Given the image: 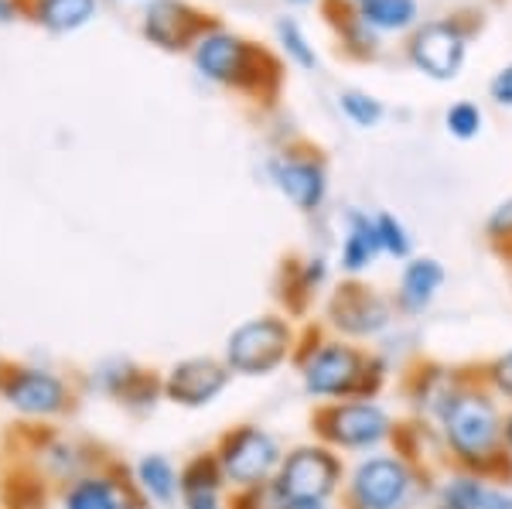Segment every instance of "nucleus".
<instances>
[{
    "label": "nucleus",
    "mask_w": 512,
    "mask_h": 509,
    "mask_svg": "<svg viewBox=\"0 0 512 509\" xmlns=\"http://www.w3.org/2000/svg\"><path fill=\"white\" fill-rule=\"evenodd\" d=\"M294 369L304 397L315 407L359 397L379 400L393 380V363L383 352L338 339L325 325L301 332V349H297Z\"/></svg>",
    "instance_id": "f257e3e1"
},
{
    "label": "nucleus",
    "mask_w": 512,
    "mask_h": 509,
    "mask_svg": "<svg viewBox=\"0 0 512 509\" xmlns=\"http://www.w3.org/2000/svg\"><path fill=\"white\" fill-rule=\"evenodd\" d=\"M502 421H506V407L475 376L458 393V400L444 410L441 421L434 424L437 445H441L448 469L512 482V465L506 458V448H502Z\"/></svg>",
    "instance_id": "f03ea898"
},
{
    "label": "nucleus",
    "mask_w": 512,
    "mask_h": 509,
    "mask_svg": "<svg viewBox=\"0 0 512 509\" xmlns=\"http://www.w3.org/2000/svg\"><path fill=\"white\" fill-rule=\"evenodd\" d=\"M431 465L403 448H383L352 458L342 486V509H417L431 503Z\"/></svg>",
    "instance_id": "7ed1b4c3"
},
{
    "label": "nucleus",
    "mask_w": 512,
    "mask_h": 509,
    "mask_svg": "<svg viewBox=\"0 0 512 509\" xmlns=\"http://www.w3.org/2000/svg\"><path fill=\"white\" fill-rule=\"evenodd\" d=\"M400 417L379 400H338L311 410V438L338 451L342 458H362L393 448L400 441Z\"/></svg>",
    "instance_id": "20e7f679"
},
{
    "label": "nucleus",
    "mask_w": 512,
    "mask_h": 509,
    "mask_svg": "<svg viewBox=\"0 0 512 509\" xmlns=\"http://www.w3.org/2000/svg\"><path fill=\"white\" fill-rule=\"evenodd\" d=\"M301 332L304 328H297V318L284 311H263V315L239 322L226 335L222 363L233 369V376H246V380L274 376L297 359Z\"/></svg>",
    "instance_id": "39448f33"
},
{
    "label": "nucleus",
    "mask_w": 512,
    "mask_h": 509,
    "mask_svg": "<svg viewBox=\"0 0 512 509\" xmlns=\"http://www.w3.org/2000/svg\"><path fill=\"white\" fill-rule=\"evenodd\" d=\"M396 322H400V311L390 294L366 284L362 277H345L342 284H335L325 301V318H321V325L338 339L369 349L393 335Z\"/></svg>",
    "instance_id": "423d86ee"
},
{
    "label": "nucleus",
    "mask_w": 512,
    "mask_h": 509,
    "mask_svg": "<svg viewBox=\"0 0 512 509\" xmlns=\"http://www.w3.org/2000/svg\"><path fill=\"white\" fill-rule=\"evenodd\" d=\"M222 475L233 492H260L270 489L280 472L287 448L270 428L260 424H239L229 428L212 448Z\"/></svg>",
    "instance_id": "0eeeda50"
},
{
    "label": "nucleus",
    "mask_w": 512,
    "mask_h": 509,
    "mask_svg": "<svg viewBox=\"0 0 512 509\" xmlns=\"http://www.w3.org/2000/svg\"><path fill=\"white\" fill-rule=\"evenodd\" d=\"M345 472H349V462L338 451L321 445L318 438H311L287 448L270 492L277 499H338Z\"/></svg>",
    "instance_id": "6e6552de"
},
{
    "label": "nucleus",
    "mask_w": 512,
    "mask_h": 509,
    "mask_svg": "<svg viewBox=\"0 0 512 509\" xmlns=\"http://www.w3.org/2000/svg\"><path fill=\"white\" fill-rule=\"evenodd\" d=\"M475 376H478L475 369L448 366V363H437V359H420V363H414L410 373L403 376V393H407V404L414 410V421L434 431L441 414L458 400V393Z\"/></svg>",
    "instance_id": "1a4fd4ad"
},
{
    "label": "nucleus",
    "mask_w": 512,
    "mask_h": 509,
    "mask_svg": "<svg viewBox=\"0 0 512 509\" xmlns=\"http://www.w3.org/2000/svg\"><path fill=\"white\" fill-rule=\"evenodd\" d=\"M468 35H472V28H465L458 18L427 21L424 28L414 31L407 55L424 76H431L437 82H451L458 79L461 65H465Z\"/></svg>",
    "instance_id": "9d476101"
},
{
    "label": "nucleus",
    "mask_w": 512,
    "mask_h": 509,
    "mask_svg": "<svg viewBox=\"0 0 512 509\" xmlns=\"http://www.w3.org/2000/svg\"><path fill=\"white\" fill-rule=\"evenodd\" d=\"M277 192L304 216H315L328 202V164L318 151H284L267 164Z\"/></svg>",
    "instance_id": "9b49d317"
},
{
    "label": "nucleus",
    "mask_w": 512,
    "mask_h": 509,
    "mask_svg": "<svg viewBox=\"0 0 512 509\" xmlns=\"http://www.w3.org/2000/svg\"><path fill=\"white\" fill-rule=\"evenodd\" d=\"M233 383V369L222 363V356H188L178 359L168 373L161 376L164 400L185 410L212 407Z\"/></svg>",
    "instance_id": "f8f14e48"
},
{
    "label": "nucleus",
    "mask_w": 512,
    "mask_h": 509,
    "mask_svg": "<svg viewBox=\"0 0 512 509\" xmlns=\"http://www.w3.org/2000/svg\"><path fill=\"white\" fill-rule=\"evenodd\" d=\"M444 281H448V270H444L441 260L427 257V253H414L400 267V277H396V287L390 294L400 318H410V322L424 318L434 308V301L441 298Z\"/></svg>",
    "instance_id": "ddd939ff"
},
{
    "label": "nucleus",
    "mask_w": 512,
    "mask_h": 509,
    "mask_svg": "<svg viewBox=\"0 0 512 509\" xmlns=\"http://www.w3.org/2000/svg\"><path fill=\"white\" fill-rule=\"evenodd\" d=\"M4 397L28 417H59L69 410L72 397L62 376L48 369H14L4 380Z\"/></svg>",
    "instance_id": "4468645a"
},
{
    "label": "nucleus",
    "mask_w": 512,
    "mask_h": 509,
    "mask_svg": "<svg viewBox=\"0 0 512 509\" xmlns=\"http://www.w3.org/2000/svg\"><path fill=\"white\" fill-rule=\"evenodd\" d=\"M263 59L256 55L243 38L229 35V31H212L195 45V62L198 69L216 82H236V86H256L253 62Z\"/></svg>",
    "instance_id": "2eb2a0df"
},
{
    "label": "nucleus",
    "mask_w": 512,
    "mask_h": 509,
    "mask_svg": "<svg viewBox=\"0 0 512 509\" xmlns=\"http://www.w3.org/2000/svg\"><path fill=\"white\" fill-rule=\"evenodd\" d=\"M93 380L103 393H110L113 400H120L127 410L134 414H147V410L158 407V400H164V387L154 373L134 366L130 359H103L93 369Z\"/></svg>",
    "instance_id": "dca6fc26"
},
{
    "label": "nucleus",
    "mask_w": 512,
    "mask_h": 509,
    "mask_svg": "<svg viewBox=\"0 0 512 509\" xmlns=\"http://www.w3.org/2000/svg\"><path fill=\"white\" fill-rule=\"evenodd\" d=\"M65 509H144V496L137 492L134 479L113 472L96 469L79 475L65 489Z\"/></svg>",
    "instance_id": "f3484780"
},
{
    "label": "nucleus",
    "mask_w": 512,
    "mask_h": 509,
    "mask_svg": "<svg viewBox=\"0 0 512 509\" xmlns=\"http://www.w3.org/2000/svg\"><path fill=\"white\" fill-rule=\"evenodd\" d=\"M328 284H332V264H328V257L311 253V257L301 260H287L284 270H280V305H284V315L291 318L308 315V308L315 305V298Z\"/></svg>",
    "instance_id": "a211bd4d"
},
{
    "label": "nucleus",
    "mask_w": 512,
    "mask_h": 509,
    "mask_svg": "<svg viewBox=\"0 0 512 509\" xmlns=\"http://www.w3.org/2000/svg\"><path fill=\"white\" fill-rule=\"evenodd\" d=\"M229 492L233 489L212 451H202L181 465V509H233Z\"/></svg>",
    "instance_id": "6ab92c4d"
},
{
    "label": "nucleus",
    "mask_w": 512,
    "mask_h": 509,
    "mask_svg": "<svg viewBox=\"0 0 512 509\" xmlns=\"http://www.w3.org/2000/svg\"><path fill=\"white\" fill-rule=\"evenodd\" d=\"M383 257L376 233V212L349 209L342 219V243H338V270L345 277H362Z\"/></svg>",
    "instance_id": "aec40b11"
},
{
    "label": "nucleus",
    "mask_w": 512,
    "mask_h": 509,
    "mask_svg": "<svg viewBox=\"0 0 512 509\" xmlns=\"http://www.w3.org/2000/svg\"><path fill=\"white\" fill-rule=\"evenodd\" d=\"M434 492L461 509H512V486L502 479H485L475 472L448 469L434 482Z\"/></svg>",
    "instance_id": "412c9836"
},
{
    "label": "nucleus",
    "mask_w": 512,
    "mask_h": 509,
    "mask_svg": "<svg viewBox=\"0 0 512 509\" xmlns=\"http://www.w3.org/2000/svg\"><path fill=\"white\" fill-rule=\"evenodd\" d=\"M137 492L144 496V503L154 506H171L181 496V469L171 462L168 455H144L130 472Z\"/></svg>",
    "instance_id": "4be33fe9"
},
{
    "label": "nucleus",
    "mask_w": 512,
    "mask_h": 509,
    "mask_svg": "<svg viewBox=\"0 0 512 509\" xmlns=\"http://www.w3.org/2000/svg\"><path fill=\"white\" fill-rule=\"evenodd\" d=\"M198 28V14L188 11L178 0H158V4L147 11L144 31L151 41H158L161 48H181Z\"/></svg>",
    "instance_id": "5701e85b"
},
{
    "label": "nucleus",
    "mask_w": 512,
    "mask_h": 509,
    "mask_svg": "<svg viewBox=\"0 0 512 509\" xmlns=\"http://www.w3.org/2000/svg\"><path fill=\"white\" fill-rule=\"evenodd\" d=\"M359 14L376 31H403L417 21V0H366Z\"/></svg>",
    "instance_id": "b1692460"
},
{
    "label": "nucleus",
    "mask_w": 512,
    "mask_h": 509,
    "mask_svg": "<svg viewBox=\"0 0 512 509\" xmlns=\"http://www.w3.org/2000/svg\"><path fill=\"white\" fill-rule=\"evenodd\" d=\"M376 233H379V246H383V257L400 260V264H407L414 257V233H410L400 216L376 212Z\"/></svg>",
    "instance_id": "393cba45"
},
{
    "label": "nucleus",
    "mask_w": 512,
    "mask_h": 509,
    "mask_svg": "<svg viewBox=\"0 0 512 509\" xmlns=\"http://www.w3.org/2000/svg\"><path fill=\"white\" fill-rule=\"evenodd\" d=\"M478 369V380L492 390V397L499 400L502 407H512V349L495 352L492 359H485Z\"/></svg>",
    "instance_id": "a878e982"
},
{
    "label": "nucleus",
    "mask_w": 512,
    "mask_h": 509,
    "mask_svg": "<svg viewBox=\"0 0 512 509\" xmlns=\"http://www.w3.org/2000/svg\"><path fill=\"white\" fill-rule=\"evenodd\" d=\"M93 11H96V0H41V18L59 31L86 24L93 18Z\"/></svg>",
    "instance_id": "bb28decb"
},
{
    "label": "nucleus",
    "mask_w": 512,
    "mask_h": 509,
    "mask_svg": "<svg viewBox=\"0 0 512 509\" xmlns=\"http://www.w3.org/2000/svg\"><path fill=\"white\" fill-rule=\"evenodd\" d=\"M338 106H342L345 120L355 123V127H362V130H373L386 113L383 103H379L376 96L362 93V89H345V93L338 96Z\"/></svg>",
    "instance_id": "cd10ccee"
},
{
    "label": "nucleus",
    "mask_w": 512,
    "mask_h": 509,
    "mask_svg": "<svg viewBox=\"0 0 512 509\" xmlns=\"http://www.w3.org/2000/svg\"><path fill=\"white\" fill-rule=\"evenodd\" d=\"M485 240H489L495 253L512 260V195L489 212V219H485Z\"/></svg>",
    "instance_id": "c85d7f7f"
},
{
    "label": "nucleus",
    "mask_w": 512,
    "mask_h": 509,
    "mask_svg": "<svg viewBox=\"0 0 512 509\" xmlns=\"http://www.w3.org/2000/svg\"><path fill=\"white\" fill-rule=\"evenodd\" d=\"M277 38H280V45H284V52L291 55V59L301 65V69H318L315 48L308 45V38H304V31L297 28V21L280 18L277 21Z\"/></svg>",
    "instance_id": "c756f323"
},
{
    "label": "nucleus",
    "mask_w": 512,
    "mask_h": 509,
    "mask_svg": "<svg viewBox=\"0 0 512 509\" xmlns=\"http://www.w3.org/2000/svg\"><path fill=\"white\" fill-rule=\"evenodd\" d=\"M482 123H485L482 110L468 100L454 103L451 110L444 113V127H448V134L458 137V141H472V137L482 134Z\"/></svg>",
    "instance_id": "7c9ffc66"
},
{
    "label": "nucleus",
    "mask_w": 512,
    "mask_h": 509,
    "mask_svg": "<svg viewBox=\"0 0 512 509\" xmlns=\"http://www.w3.org/2000/svg\"><path fill=\"white\" fill-rule=\"evenodd\" d=\"M342 38H345V48H349L355 59H373L379 52L376 28L362 21V14H352V18L342 24Z\"/></svg>",
    "instance_id": "2f4dec72"
},
{
    "label": "nucleus",
    "mask_w": 512,
    "mask_h": 509,
    "mask_svg": "<svg viewBox=\"0 0 512 509\" xmlns=\"http://www.w3.org/2000/svg\"><path fill=\"white\" fill-rule=\"evenodd\" d=\"M489 96L495 106H512V62L502 65L489 82Z\"/></svg>",
    "instance_id": "473e14b6"
},
{
    "label": "nucleus",
    "mask_w": 512,
    "mask_h": 509,
    "mask_svg": "<svg viewBox=\"0 0 512 509\" xmlns=\"http://www.w3.org/2000/svg\"><path fill=\"white\" fill-rule=\"evenodd\" d=\"M277 509H338L335 499H277Z\"/></svg>",
    "instance_id": "72a5a7b5"
},
{
    "label": "nucleus",
    "mask_w": 512,
    "mask_h": 509,
    "mask_svg": "<svg viewBox=\"0 0 512 509\" xmlns=\"http://www.w3.org/2000/svg\"><path fill=\"white\" fill-rule=\"evenodd\" d=\"M502 448H506V458L512 465V407H506V421H502Z\"/></svg>",
    "instance_id": "f704fd0d"
},
{
    "label": "nucleus",
    "mask_w": 512,
    "mask_h": 509,
    "mask_svg": "<svg viewBox=\"0 0 512 509\" xmlns=\"http://www.w3.org/2000/svg\"><path fill=\"white\" fill-rule=\"evenodd\" d=\"M291 4H311V0H291Z\"/></svg>",
    "instance_id": "c9c22d12"
},
{
    "label": "nucleus",
    "mask_w": 512,
    "mask_h": 509,
    "mask_svg": "<svg viewBox=\"0 0 512 509\" xmlns=\"http://www.w3.org/2000/svg\"><path fill=\"white\" fill-rule=\"evenodd\" d=\"M352 4H359V7H362V4H366V0H352Z\"/></svg>",
    "instance_id": "e433bc0d"
}]
</instances>
